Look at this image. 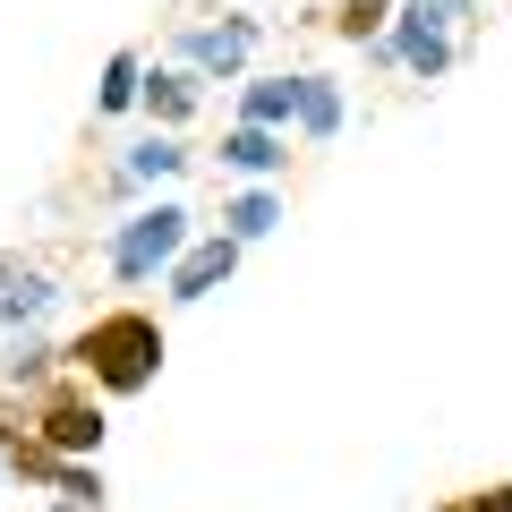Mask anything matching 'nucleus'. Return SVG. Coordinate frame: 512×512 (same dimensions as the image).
I'll return each mask as SVG.
<instances>
[{
	"label": "nucleus",
	"mask_w": 512,
	"mask_h": 512,
	"mask_svg": "<svg viewBox=\"0 0 512 512\" xmlns=\"http://www.w3.org/2000/svg\"><path fill=\"white\" fill-rule=\"evenodd\" d=\"M180 163H188V154L171 146V137H146V146L128 154V180H171V171H180Z\"/></svg>",
	"instance_id": "obj_13"
},
{
	"label": "nucleus",
	"mask_w": 512,
	"mask_h": 512,
	"mask_svg": "<svg viewBox=\"0 0 512 512\" xmlns=\"http://www.w3.org/2000/svg\"><path fill=\"white\" fill-rule=\"evenodd\" d=\"M0 478H9V461H0Z\"/></svg>",
	"instance_id": "obj_17"
},
{
	"label": "nucleus",
	"mask_w": 512,
	"mask_h": 512,
	"mask_svg": "<svg viewBox=\"0 0 512 512\" xmlns=\"http://www.w3.org/2000/svg\"><path fill=\"white\" fill-rule=\"evenodd\" d=\"M274 222H282V197H265V188H248V197H239L231 214H222V231H231L239 248H248V239H265Z\"/></svg>",
	"instance_id": "obj_10"
},
{
	"label": "nucleus",
	"mask_w": 512,
	"mask_h": 512,
	"mask_svg": "<svg viewBox=\"0 0 512 512\" xmlns=\"http://www.w3.org/2000/svg\"><path fill=\"white\" fill-rule=\"evenodd\" d=\"M18 282H26V265H18V256H0V308L18 299Z\"/></svg>",
	"instance_id": "obj_16"
},
{
	"label": "nucleus",
	"mask_w": 512,
	"mask_h": 512,
	"mask_svg": "<svg viewBox=\"0 0 512 512\" xmlns=\"http://www.w3.org/2000/svg\"><path fill=\"white\" fill-rule=\"evenodd\" d=\"M384 18H393L384 0H342V35H350V43H359V35H384Z\"/></svg>",
	"instance_id": "obj_14"
},
{
	"label": "nucleus",
	"mask_w": 512,
	"mask_h": 512,
	"mask_svg": "<svg viewBox=\"0 0 512 512\" xmlns=\"http://www.w3.org/2000/svg\"><path fill=\"white\" fill-rule=\"evenodd\" d=\"M69 359L86 367V384H103V393H146V384L163 376V325H154L146 308H111L69 342Z\"/></svg>",
	"instance_id": "obj_1"
},
{
	"label": "nucleus",
	"mask_w": 512,
	"mask_h": 512,
	"mask_svg": "<svg viewBox=\"0 0 512 512\" xmlns=\"http://www.w3.org/2000/svg\"><path fill=\"white\" fill-rule=\"evenodd\" d=\"M146 103H154V120H188V111H197V77L154 69V77H146Z\"/></svg>",
	"instance_id": "obj_12"
},
{
	"label": "nucleus",
	"mask_w": 512,
	"mask_h": 512,
	"mask_svg": "<svg viewBox=\"0 0 512 512\" xmlns=\"http://www.w3.org/2000/svg\"><path fill=\"white\" fill-rule=\"evenodd\" d=\"M137 94H146V60H137V52H111V60H103V94H94V103H103V111H128Z\"/></svg>",
	"instance_id": "obj_9"
},
{
	"label": "nucleus",
	"mask_w": 512,
	"mask_h": 512,
	"mask_svg": "<svg viewBox=\"0 0 512 512\" xmlns=\"http://www.w3.org/2000/svg\"><path fill=\"white\" fill-rule=\"evenodd\" d=\"M35 427H43V444H52L60 461H69V453H94V444H103V410H94L77 384H60L52 402H43V419H35Z\"/></svg>",
	"instance_id": "obj_3"
},
{
	"label": "nucleus",
	"mask_w": 512,
	"mask_h": 512,
	"mask_svg": "<svg viewBox=\"0 0 512 512\" xmlns=\"http://www.w3.org/2000/svg\"><path fill=\"white\" fill-rule=\"evenodd\" d=\"M299 128H308V137H333V128H342V94H333L325 77H299Z\"/></svg>",
	"instance_id": "obj_11"
},
{
	"label": "nucleus",
	"mask_w": 512,
	"mask_h": 512,
	"mask_svg": "<svg viewBox=\"0 0 512 512\" xmlns=\"http://www.w3.org/2000/svg\"><path fill=\"white\" fill-rule=\"evenodd\" d=\"M222 163L248 171V180H265V171H282V137L274 128H231V137H222Z\"/></svg>",
	"instance_id": "obj_7"
},
{
	"label": "nucleus",
	"mask_w": 512,
	"mask_h": 512,
	"mask_svg": "<svg viewBox=\"0 0 512 512\" xmlns=\"http://www.w3.org/2000/svg\"><path fill=\"white\" fill-rule=\"evenodd\" d=\"M180 256H188V205H154V214L120 222V239H111V274L146 282V274H171Z\"/></svg>",
	"instance_id": "obj_2"
},
{
	"label": "nucleus",
	"mask_w": 512,
	"mask_h": 512,
	"mask_svg": "<svg viewBox=\"0 0 512 512\" xmlns=\"http://www.w3.org/2000/svg\"><path fill=\"white\" fill-rule=\"evenodd\" d=\"M231 265H239V239H231V231L197 239V248L171 265V299H205V291H222V282H231Z\"/></svg>",
	"instance_id": "obj_4"
},
{
	"label": "nucleus",
	"mask_w": 512,
	"mask_h": 512,
	"mask_svg": "<svg viewBox=\"0 0 512 512\" xmlns=\"http://www.w3.org/2000/svg\"><path fill=\"white\" fill-rule=\"evenodd\" d=\"M393 52H402V60H410V69H419V77H444V60H453V43H444L436 26L402 18V26H393Z\"/></svg>",
	"instance_id": "obj_8"
},
{
	"label": "nucleus",
	"mask_w": 512,
	"mask_h": 512,
	"mask_svg": "<svg viewBox=\"0 0 512 512\" xmlns=\"http://www.w3.org/2000/svg\"><path fill=\"white\" fill-rule=\"evenodd\" d=\"M180 52L197 60V69H222V77H231L239 60L256 52V18H222V26H197V35H180Z\"/></svg>",
	"instance_id": "obj_5"
},
{
	"label": "nucleus",
	"mask_w": 512,
	"mask_h": 512,
	"mask_svg": "<svg viewBox=\"0 0 512 512\" xmlns=\"http://www.w3.org/2000/svg\"><path fill=\"white\" fill-rule=\"evenodd\" d=\"M444 512H512V487H478V495H461V504H444Z\"/></svg>",
	"instance_id": "obj_15"
},
{
	"label": "nucleus",
	"mask_w": 512,
	"mask_h": 512,
	"mask_svg": "<svg viewBox=\"0 0 512 512\" xmlns=\"http://www.w3.org/2000/svg\"><path fill=\"white\" fill-rule=\"evenodd\" d=\"M239 111H248L239 128H282V120H299V77H248Z\"/></svg>",
	"instance_id": "obj_6"
}]
</instances>
